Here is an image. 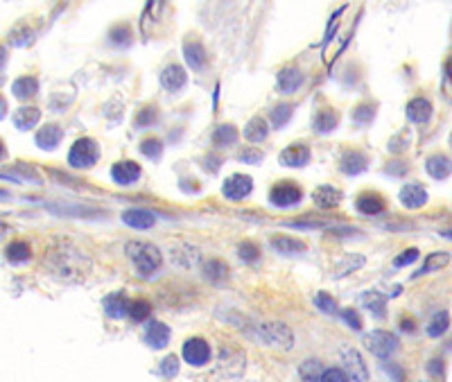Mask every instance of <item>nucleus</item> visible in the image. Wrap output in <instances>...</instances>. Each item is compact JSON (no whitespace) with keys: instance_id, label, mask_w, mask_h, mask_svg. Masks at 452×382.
<instances>
[{"instance_id":"nucleus-44","label":"nucleus","mask_w":452,"mask_h":382,"mask_svg":"<svg viewBox=\"0 0 452 382\" xmlns=\"http://www.w3.org/2000/svg\"><path fill=\"white\" fill-rule=\"evenodd\" d=\"M238 254L244 263H255L260 258V249H258V244H253V242H242L238 247Z\"/></svg>"},{"instance_id":"nucleus-9","label":"nucleus","mask_w":452,"mask_h":382,"mask_svg":"<svg viewBox=\"0 0 452 382\" xmlns=\"http://www.w3.org/2000/svg\"><path fill=\"white\" fill-rule=\"evenodd\" d=\"M184 360L192 366H203L210 360V346L208 342H203L201 337H192L184 344Z\"/></svg>"},{"instance_id":"nucleus-26","label":"nucleus","mask_w":452,"mask_h":382,"mask_svg":"<svg viewBox=\"0 0 452 382\" xmlns=\"http://www.w3.org/2000/svg\"><path fill=\"white\" fill-rule=\"evenodd\" d=\"M337 125H339V113L335 109L316 111V116L312 120V127H314L316 134H330Z\"/></svg>"},{"instance_id":"nucleus-5","label":"nucleus","mask_w":452,"mask_h":382,"mask_svg":"<svg viewBox=\"0 0 452 382\" xmlns=\"http://www.w3.org/2000/svg\"><path fill=\"white\" fill-rule=\"evenodd\" d=\"M364 346L371 350V353L375 355V357H389V355H394L396 350H398V346H401V342H398V337L394 333H387V331H373V333H368V335H364Z\"/></svg>"},{"instance_id":"nucleus-40","label":"nucleus","mask_w":452,"mask_h":382,"mask_svg":"<svg viewBox=\"0 0 452 382\" xmlns=\"http://www.w3.org/2000/svg\"><path fill=\"white\" fill-rule=\"evenodd\" d=\"M109 39H111L113 45H129L131 39H134V36H131V27L125 25V23H120V25L111 27Z\"/></svg>"},{"instance_id":"nucleus-19","label":"nucleus","mask_w":452,"mask_h":382,"mask_svg":"<svg viewBox=\"0 0 452 382\" xmlns=\"http://www.w3.org/2000/svg\"><path fill=\"white\" fill-rule=\"evenodd\" d=\"M271 249L281 256H297L305 251V242L299 238H288V235H274L271 238Z\"/></svg>"},{"instance_id":"nucleus-6","label":"nucleus","mask_w":452,"mask_h":382,"mask_svg":"<svg viewBox=\"0 0 452 382\" xmlns=\"http://www.w3.org/2000/svg\"><path fill=\"white\" fill-rule=\"evenodd\" d=\"M339 357H342V369L346 376H349V380H353V382H366L368 380V369H366L364 360H362L357 348L346 346V348H342Z\"/></svg>"},{"instance_id":"nucleus-60","label":"nucleus","mask_w":452,"mask_h":382,"mask_svg":"<svg viewBox=\"0 0 452 382\" xmlns=\"http://www.w3.org/2000/svg\"><path fill=\"white\" fill-rule=\"evenodd\" d=\"M7 197H10V193H7V190H0V200H7Z\"/></svg>"},{"instance_id":"nucleus-46","label":"nucleus","mask_w":452,"mask_h":382,"mask_svg":"<svg viewBox=\"0 0 452 382\" xmlns=\"http://www.w3.org/2000/svg\"><path fill=\"white\" fill-rule=\"evenodd\" d=\"M161 373L165 378H175L179 373V357L177 355H168L165 360L161 362Z\"/></svg>"},{"instance_id":"nucleus-3","label":"nucleus","mask_w":452,"mask_h":382,"mask_svg":"<svg viewBox=\"0 0 452 382\" xmlns=\"http://www.w3.org/2000/svg\"><path fill=\"white\" fill-rule=\"evenodd\" d=\"M255 339L267 344L271 348H283V350H292L294 346V335L285 324L281 322H265L255 326Z\"/></svg>"},{"instance_id":"nucleus-37","label":"nucleus","mask_w":452,"mask_h":382,"mask_svg":"<svg viewBox=\"0 0 452 382\" xmlns=\"http://www.w3.org/2000/svg\"><path fill=\"white\" fill-rule=\"evenodd\" d=\"M448 326H450V315H448V312L446 310L436 312V315L432 317V322L427 324V335H429V337H441V335L448 331Z\"/></svg>"},{"instance_id":"nucleus-52","label":"nucleus","mask_w":452,"mask_h":382,"mask_svg":"<svg viewBox=\"0 0 452 382\" xmlns=\"http://www.w3.org/2000/svg\"><path fill=\"white\" fill-rule=\"evenodd\" d=\"M407 145H410V139H407V134H401V136H396L394 141H389V150L391 152H403Z\"/></svg>"},{"instance_id":"nucleus-12","label":"nucleus","mask_w":452,"mask_h":382,"mask_svg":"<svg viewBox=\"0 0 452 382\" xmlns=\"http://www.w3.org/2000/svg\"><path fill=\"white\" fill-rule=\"evenodd\" d=\"M129 305L131 301L125 292H111L102 299V308L111 319H120V317L129 315Z\"/></svg>"},{"instance_id":"nucleus-36","label":"nucleus","mask_w":452,"mask_h":382,"mask_svg":"<svg viewBox=\"0 0 452 382\" xmlns=\"http://www.w3.org/2000/svg\"><path fill=\"white\" fill-rule=\"evenodd\" d=\"M323 373V366L319 360H305L299 366V376L303 382H319Z\"/></svg>"},{"instance_id":"nucleus-58","label":"nucleus","mask_w":452,"mask_h":382,"mask_svg":"<svg viewBox=\"0 0 452 382\" xmlns=\"http://www.w3.org/2000/svg\"><path fill=\"white\" fill-rule=\"evenodd\" d=\"M5 61H7V52H5V48L0 45V68L5 66Z\"/></svg>"},{"instance_id":"nucleus-22","label":"nucleus","mask_w":452,"mask_h":382,"mask_svg":"<svg viewBox=\"0 0 452 382\" xmlns=\"http://www.w3.org/2000/svg\"><path fill=\"white\" fill-rule=\"evenodd\" d=\"M312 202L323 211L335 208V206L342 204V193H339V190L333 188V186H319L312 193Z\"/></svg>"},{"instance_id":"nucleus-4","label":"nucleus","mask_w":452,"mask_h":382,"mask_svg":"<svg viewBox=\"0 0 452 382\" xmlns=\"http://www.w3.org/2000/svg\"><path fill=\"white\" fill-rule=\"evenodd\" d=\"M97 158H100V147H97V143L93 139H79L75 141V145L68 152V163L73 167H77V170H88V167H93L97 163Z\"/></svg>"},{"instance_id":"nucleus-16","label":"nucleus","mask_w":452,"mask_h":382,"mask_svg":"<svg viewBox=\"0 0 452 382\" xmlns=\"http://www.w3.org/2000/svg\"><path fill=\"white\" fill-rule=\"evenodd\" d=\"M366 165H368V158L364 152L349 150V152H344L342 161H339V170L344 174H360L366 170Z\"/></svg>"},{"instance_id":"nucleus-30","label":"nucleus","mask_w":452,"mask_h":382,"mask_svg":"<svg viewBox=\"0 0 452 382\" xmlns=\"http://www.w3.org/2000/svg\"><path fill=\"white\" fill-rule=\"evenodd\" d=\"M12 93L18 97V100H27V97H34L39 93V82L32 75H27V77H18L16 82L12 84Z\"/></svg>"},{"instance_id":"nucleus-2","label":"nucleus","mask_w":452,"mask_h":382,"mask_svg":"<svg viewBox=\"0 0 452 382\" xmlns=\"http://www.w3.org/2000/svg\"><path fill=\"white\" fill-rule=\"evenodd\" d=\"M125 251H127V256H129V261L134 263L136 272H138L142 278L154 276V274L161 270L163 256L154 244L142 242V240H131V242H127Z\"/></svg>"},{"instance_id":"nucleus-41","label":"nucleus","mask_w":452,"mask_h":382,"mask_svg":"<svg viewBox=\"0 0 452 382\" xmlns=\"http://www.w3.org/2000/svg\"><path fill=\"white\" fill-rule=\"evenodd\" d=\"M140 152H142V156L149 158V161H158L163 154V143L158 139H145L140 143Z\"/></svg>"},{"instance_id":"nucleus-17","label":"nucleus","mask_w":452,"mask_h":382,"mask_svg":"<svg viewBox=\"0 0 452 382\" xmlns=\"http://www.w3.org/2000/svg\"><path fill=\"white\" fill-rule=\"evenodd\" d=\"M123 222H125L127 226L142 231V228H152L154 226L156 215H154L152 211H145V208H127L123 213Z\"/></svg>"},{"instance_id":"nucleus-34","label":"nucleus","mask_w":452,"mask_h":382,"mask_svg":"<svg viewBox=\"0 0 452 382\" xmlns=\"http://www.w3.org/2000/svg\"><path fill=\"white\" fill-rule=\"evenodd\" d=\"M362 265H364V256H360V254H351V256H346L342 263H337V265H335L333 276H335V278H339V276H346V274H351V272L360 270Z\"/></svg>"},{"instance_id":"nucleus-21","label":"nucleus","mask_w":452,"mask_h":382,"mask_svg":"<svg viewBox=\"0 0 452 382\" xmlns=\"http://www.w3.org/2000/svg\"><path fill=\"white\" fill-rule=\"evenodd\" d=\"M425 170L429 177L434 179H448L452 174V158L450 156H443V154H432L425 161Z\"/></svg>"},{"instance_id":"nucleus-49","label":"nucleus","mask_w":452,"mask_h":382,"mask_svg":"<svg viewBox=\"0 0 452 382\" xmlns=\"http://www.w3.org/2000/svg\"><path fill=\"white\" fill-rule=\"evenodd\" d=\"M238 161H240V163L255 165V163L262 161V152H258V150H242V152L238 154Z\"/></svg>"},{"instance_id":"nucleus-29","label":"nucleus","mask_w":452,"mask_h":382,"mask_svg":"<svg viewBox=\"0 0 452 382\" xmlns=\"http://www.w3.org/2000/svg\"><path fill=\"white\" fill-rule=\"evenodd\" d=\"M362 305H364V308L371 312L373 317L382 319L384 317V305H387V296L375 292V289H368V292L362 294Z\"/></svg>"},{"instance_id":"nucleus-20","label":"nucleus","mask_w":452,"mask_h":382,"mask_svg":"<svg viewBox=\"0 0 452 382\" xmlns=\"http://www.w3.org/2000/svg\"><path fill=\"white\" fill-rule=\"evenodd\" d=\"M407 120L410 122H416V125H423V122L429 120V116H432V104H429V100H425V97H414V100L407 104Z\"/></svg>"},{"instance_id":"nucleus-14","label":"nucleus","mask_w":452,"mask_h":382,"mask_svg":"<svg viewBox=\"0 0 452 382\" xmlns=\"http://www.w3.org/2000/svg\"><path fill=\"white\" fill-rule=\"evenodd\" d=\"M310 161V150L303 143H294L281 152V163L288 167H303Z\"/></svg>"},{"instance_id":"nucleus-38","label":"nucleus","mask_w":452,"mask_h":382,"mask_svg":"<svg viewBox=\"0 0 452 382\" xmlns=\"http://www.w3.org/2000/svg\"><path fill=\"white\" fill-rule=\"evenodd\" d=\"M149 315H152V303H149L147 299H136V301H131V305H129V317L134 319L136 324L145 322Z\"/></svg>"},{"instance_id":"nucleus-8","label":"nucleus","mask_w":452,"mask_h":382,"mask_svg":"<svg viewBox=\"0 0 452 382\" xmlns=\"http://www.w3.org/2000/svg\"><path fill=\"white\" fill-rule=\"evenodd\" d=\"M251 190H253V179L249 177V174H231V177L224 181L222 195L231 202H240L251 195Z\"/></svg>"},{"instance_id":"nucleus-53","label":"nucleus","mask_w":452,"mask_h":382,"mask_svg":"<svg viewBox=\"0 0 452 382\" xmlns=\"http://www.w3.org/2000/svg\"><path fill=\"white\" fill-rule=\"evenodd\" d=\"M427 371L432 373V376H443V371H446V369H443L441 360H432V362L427 364Z\"/></svg>"},{"instance_id":"nucleus-33","label":"nucleus","mask_w":452,"mask_h":382,"mask_svg":"<svg viewBox=\"0 0 452 382\" xmlns=\"http://www.w3.org/2000/svg\"><path fill=\"white\" fill-rule=\"evenodd\" d=\"M229 276V267H226L222 261H208L203 265V278L210 283H222Z\"/></svg>"},{"instance_id":"nucleus-11","label":"nucleus","mask_w":452,"mask_h":382,"mask_svg":"<svg viewBox=\"0 0 452 382\" xmlns=\"http://www.w3.org/2000/svg\"><path fill=\"white\" fill-rule=\"evenodd\" d=\"M184 57L192 71H201V68L206 66V59H208L203 43L199 39H194V36H188V39L184 41Z\"/></svg>"},{"instance_id":"nucleus-32","label":"nucleus","mask_w":452,"mask_h":382,"mask_svg":"<svg viewBox=\"0 0 452 382\" xmlns=\"http://www.w3.org/2000/svg\"><path fill=\"white\" fill-rule=\"evenodd\" d=\"M238 143V129L233 125H220L213 132V145L217 147H231Z\"/></svg>"},{"instance_id":"nucleus-50","label":"nucleus","mask_w":452,"mask_h":382,"mask_svg":"<svg viewBox=\"0 0 452 382\" xmlns=\"http://www.w3.org/2000/svg\"><path fill=\"white\" fill-rule=\"evenodd\" d=\"M342 319L353 328V331H362V319H360V315H357L355 310H351V308L342 310Z\"/></svg>"},{"instance_id":"nucleus-18","label":"nucleus","mask_w":452,"mask_h":382,"mask_svg":"<svg viewBox=\"0 0 452 382\" xmlns=\"http://www.w3.org/2000/svg\"><path fill=\"white\" fill-rule=\"evenodd\" d=\"M301 84H303V75L297 66H285L281 73H278V80H276V86L281 93H294Z\"/></svg>"},{"instance_id":"nucleus-39","label":"nucleus","mask_w":452,"mask_h":382,"mask_svg":"<svg viewBox=\"0 0 452 382\" xmlns=\"http://www.w3.org/2000/svg\"><path fill=\"white\" fill-rule=\"evenodd\" d=\"M158 120V109L156 106H142V109L136 113V118H134V127H152L154 122Z\"/></svg>"},{"instance_id":"nucleus-59","label":"nucleus","mask_w":452,"mask_h":382,"mask_svg":"<svg viewBox=\"0 0 452 382\" xmlns=\"http://www.w3.org/2000/svg\"><path fill=\"white\" fill-rule=\"evenodd\" d=\"M441 238L452 240V226H450V228H443V231H441Z\"/></svg>"},{"instance_id":"nucleus-48","label":"nucleus","mask_w":452,"mask_h":382,"mask_svg":"<svg viewBox=\"0 0 452 382\" xmlns=\"http://www.w3.org/2000/svg\"><path fill=\"white\" fill-rule=\"evenodd\" d=\"M414 261H418V249L412 247V249H405L401 256L394 261V267H405V265H412Z\"/></svg>"},{"instance_id":"nucleus-13","label":"nucleus","mask_w":452,"mask_h":382,"mask_svg":"<svg viewBox=\"0 0 452 382\" xmlns=\"http://www.w3.org/2000/svg\"><path fill=\"white\" fill-rule=\"evenodd\" d=\"M186 82H188V75H186V71H184L181 66L170 64V66L163 68V73H161V86H163L165 91H170V93H177V91H181V88L186 86Z\"/></svg>"},{"instance_id":"nucleus-28","label":"nucleus","mask_w":452,"mask_h":382,"mask_svg":"<svg viewBox=\"0 0 452 382\" xmlns=\"http://www.w3.org/2000/svg\"><path fill=\"white\" fill-rule=\"evenodd\" d=\"M267 134H269L267 120L262 118V116H253L251 120L247 122V127H244V139H247L249 143H262V141L267 139Z\"/></svg>"},{"instance_id":"nucleus-1","label":"nucleus","mask_w":452,"mask_h":382,"mask_svg":"<svg viewBox=\"0 0 452 382\" xmlns=\"http://www.w3.org/2000/svg\"><path fill=\"white\" fill-rule=\"evenodd\" d=\"M43 263L50 276L64 283H81L90 272V258L71 242H55Z\"/></svg>"},{"instance_id":"nucleus-10","label":"nucleus","mask_w":452,"mask_h":382,"mask_svg":"<svg viewBox=\"0 0 452 382\" xmlns=\"http://www.w3.org/2000/svg\"><path fill=\"white\" fill-rule=\"evenodd\" d=\"M111 179L118 183V186H131L140 179V165L134 161H120L113 163L111 167Z\"/></svg>"},{"instance_id":"nucleus-61","label":"nucleus","mask_w":452,"mask_h":382,"mask_svg":"<svg viewBox=\"0 0 452 382\" xmlns=\"http://www.w3.org/2000/svg\"><path fill=\"white\" fill-rule=\"evenodd\" d=\"M5 154V145H3V141H0V156Z\"/></svg>"},{"instance_id":"nucleus-24","label":"nucleus","mask_w":452,"mask_h":382,"mask_svg":"<svg viewBox=\"0 0 452 382\" xmlns=\"http://www.w3.org/2000/svg\"><path fill=\"white\" fill-rule=\"evenodd\" d=\"M145 342L152 348H165L170 342V328L161 322H152L145 331Z\"/></svg>"},{"instance_id":"nucleus-31","label":"nucleus","mask_w":452,"mask_h":382,"mask_svg":"<svg viewBox=\"0 0 452 382\" xmlns=\"http://www.w3.org/2000/svg\"><path fill=\"white\" fill-rule=\"evenodd\" d=\"M450 263V254L448 251H434V254H429L427 258H425V263H423V267L414 274V276H425V274H432V272H436V270H443Z\"/></svg>"},{"instance_id":"nucleus-54","label":"nucleus","mask_w":452,"mask_h":382,"mask_svg":"<svg viewBox=\"0 0 452 382\" xmlns=\"http://www.w3.org/2000/svg\"><path fill=\"white\" fill-rule=\"evenodd\" d=\"M405 170H407V165L398 163V161H396V163H389V167H387V172H389V174H403Z\"/></svg>"},{"instance_id":"nucleus-27","label":"nucleus","mask_w":452,"mask_h":382,"mask_svg":"<svg viewBox=\"0 0 452 382\" xmlns=\"http://www.w3.org/2000/svg\"><path fill=\"white\" fill-rule=\"evenodd\" d=\"M41 118V111L36 106H21V109L14 113V127L21 129V132H27L32 129Z\"/></svg>"},{"instance_id":"nucleus-15","label":"nucleus","mask_w":452,"mask_h":382,"mask_svg":"<svg viewBox=\"0 0 452 382\" xmlns=\"http://www.w3.org/2000/svg\"><path fill=\"white\" fill-rule=\"evenodd\" d=\"M401 202L405 208H423L427 204V190L420 186V183H407V186L401 190Z\"/></svg>"},{"instance_id":"nucleus-45","label":"nucleus","mask_w":452,"mask_h":382,"mask_svg":"<svg viewBox=\"0 0 452 382\" xmlns=\"http://www.w3.org/2000/svg\"><path fill=\"white\" fill-rule=\"evenodd\" d=\"M314 303H316V308L323 310V312H328V315L337 312V301H335L330 294H326V292H319V294H316V296H314Z\"/></svg>"},{"instance_id":"nucleus-35","label":"nucleus","mask_w":452,"mask_h":382,"mask_svg":"<svg viewBox=\"0 0 452 382\" xmlns=\"http://www.w3.org/2000/svg\"><path fill=\"white\" fill-rule=\"evenodd\" d=\"M5 256L10 263H25V261H29V256H32V249L27 247V242L16 240L5 249Z\"/></svg>"},{"instance_id":"nucleus-57","label":"nucleus","mask_w":452,"mask_h":382,"mask_svg":"<svg viewBox=\"0 0 452 382\" xmlns=\"http://www.w3.org/2000/svg\"><path fill=\"white\" fill-rule=\"evenodd\" d=\"M5 111H7V102H5V97L0 95V118L5 116Z\"/></svg>"},{"instance_id":"nucleus-55","label":"nucleus","mask_w":452,"mask_h":382,"mask_svg":"<svg viewBox=\"0 0 452 382\" xmlns=\"http://www.w3.org/2000/svg\"><path fill=\"white\" fill-rule=\"evenodd\" d=\"M384 369H387V371H389L391 376H394L398 382H403V373H401V369H398L396 364H384Z\"/></svg>"},{"instance_id":"nucleus-7","label":"nucleus","mask_w":452,"mask_h":382,"mask_svg":"<svg viewBox=\"0 0 452 382\" xmlns=\"http://www.w3.org/2000/svg\"><path fill=\"white\" fill-rule=\"evenodd\" d=\"M303 200V190L292 181H281L269 190V202L278 206V208H290Z\"/></svg>"},{"instance_id":"nucleus-62","label":"nucleus","mask_w":452,"mask_h":382,"mask_svg":"<svg viewBox=\"0 0 452 382\" xmlns=\"http://www.w3.org/2000/svg\"><path fill=\"white\" fill-rule=\"evenodd\" d=\"M450 143H452V139H450Z\"/></svg>"},{"instance_id":"nucleus-56","label":"nucleus","mask_w":452,"mask_h":382,"mask_svg":"<svg viewBox=\"0 0 452 382\" xmlns=\"http://www.w3.org/2000/svg\"><path fill=\"white\" fill-rule=\"evenodd\" d=\"M401 326H403V331H407V333H414V331H416V328H414V326H416V324H414V319H403Z\"/></svg>"},{"instance_id":"nucleus-51","label":"nucleus","mask_w":452,"mask_h":382,"mask_svg":"<svg viewBox=\"0 0 452 382\" xmlns=\"http://www.w3.org/2000/svg\"><path fill=\"white\" fill-rule=\"evenodd\" d=\"M344 14V7L339 10L335 16H333V21H330V25H328V29H326V36H323V45H328L330 43V39H333V32L337 29V25H339V16Z\"/></svg>"},{"instance_id":"nucleus-23","label":"nucleus","mask_w":452,"mask_h":382,"mask_svg":"<svg viewBox=\"0 0 452 382\" xmlns=\"http://www.w3.org/2000/svg\"><path fill=\"white\" fill-rule=\"evenodd\" d=\"M355 206L362 215H380L384 211V197L378 193H362L357 197Z\"/></svg>"},{"instance_id":"nucleus-47","label":"nucleus","mask_w":452,"mask_h":382,"mask_svg":"<svg viewBox=\"0 0 452 382\" xmlns=\"http://www.w3.org/2000/svg\"><path fill=\"white\" fill-rule=\"evenodd\" d=\"M319 382H351V380L344 373V369H335L333 366V369H323Z\"/></svg>"},{"instance_id":"nucleus-25","label":"nucleus","mask_w":452,"mask_h":382,"mask_svg":"<svg viewBox=\"0 0 452 382\" xmlns=\"http://www.w3.org/2000/svg\"><path fill=\"white\" fill-rule=\"evenodd\" d=\"M64 139V129L59 125H45L43 129H39L36 134V145L41 150H55L59 143Z\"/></svg>"},{"instance_id":"nucleus-42","label":"nucleus","mask_w":452,"mask_h":382,"mask_svg":"<svg viewBox=\"0 0 452 382\" xmlns=\"http://www.w3.org/2000/svg\"><path fill=\"white\" fill-rule=\"evenodd\" d=\"M292 111H294L292 104H278V106H274V111H271V122H274V127L281 129V127L288 125L290 118H292Z\"/></svg>"},{"instance_id":"nucleus-43","label":"nucleus","mask_w":452,"mask_h":382,"mask_svg":"<svg viewBox=\"0 0 452 382\" xmlns=\"http://www.w3.org/2000/svg\"><path fill=\"white\" fill-rule=\"evenodd\" d=\"M373 116H375V104L364 102L355 106V111H353V122H355V125H368V122L373 120Z\"/></svg>"}]
</instances>
